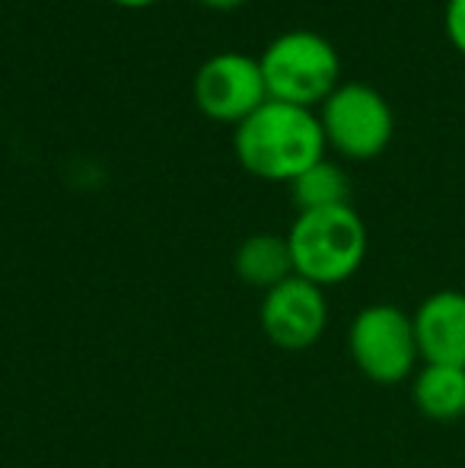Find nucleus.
Here are the masks:
<instances>
[{"label":"nucleus","mask_w":465,"mask_h":468,"mask_svg":"<svg viewBox=\"0 0 465 468\" xmlns=\"http://www.w3.org/2000/svg\"><path fill=\"white\" fill-rule=\"evenodd\" d=\"M322 122L312 109L268 99L242 124H236L233 150L248 176L265 182H287L325 160Z\"/></svg>","instance_id":"f257e3e1"},{"label":"nucleus","mask_w":465,"mask_h":468,"mask_svg":"<svg viewBox=\"0 0 465 468\" xmlns=\"http://www.w3.org/2000/svg\"><path fill=\"white\" fill-rule=\"evenodd\" d=\"M287 242H291L293 274L325 290L360 271L366 259V223L351 204L303 210L293 220Z\"/></svg>","instance_id":"f03ea898"},{"label":"nucleus","mask_w":465,"mask_h":468,"mask_svg":"<svg viewBox=\"0 0 465 468\" xmlns=\"http://www.w3.org/2000/svg\"><path fill=\"white\" fill-rule=\"evenodd\" d=\"M268 99L316 109L342 87V58L325 36L293 29L268 42L259 58Z\"/></svg>","instance_id":"7ed1b4c3"},{"label":"nucleus","mask_w":465,"mask_h":468,"mask_svg":"<svg viewBox=\"0 0 465 468\" xmlns=\"http://www.w3.org/2000/svg\"><path fill=\"white\" fill-rule=\"evenodd\" d=\"M348 351L354 367L379 386H398L411 379L421 364L411 313L392 303H373L354 315Z\"/></svg>","instance_id":"20e7f679"},{"label":"nucleus","mask_w":465,"mask_h":468,"mask_svg":"<svg viewBox=\"0 0 465 468\" xmlns=\"http://www.w3.org/2000/svg\"><path fill=\"white\" fill-rule=\"evenodd\" d=\"M319 122L325 144L348 160H373L396 134L392 105L366 83H342L319 105Z\"/></svg>","instance_id":"39448f33"},{"label":"nucleus","mask_w":465,"mask_h":468,"mask_svg":"<svg viewBox=\"0 0 465 468\" xmlns=\"http://www.w3.org/2000/svg\"><path fill=\"white\" fill-rule=\"evenodd\" d=\"M192 96L211 122L233 124V128L242 124L255 109L268 102L259 58L242 55V51H220L207 58L195 74Z\"/></svg>","instance_id":"423d86ee"},{"label":"nucleus","mask_w":465,"mask_h":468,"mask_svg":"<svg viewBox=\"0 0 465 468\" xmlns=\"http://www.w3.org/2000/svg\"><path fill=\"white\" fill-rule=\"evenodd\" d=\"M329 328V300L325 290L306 278H287L261 300V332L274 347L306 351Z\"/></svg>","instance_id":"0eeeda50"},{"label":"nucleus","mask_w":465,"mask_h":468,"mask_svg":"<svg viewBox=\"0 0 465 468\" xmlns=\"http://www.w3.org/2000/svg\"><path fill=\"white\" fill-rule=\"evenodd\" d=\"M421 364L465 367V293L437 290L411 313Z\"/></svg>","instance_id":"6e6552de"},{"label":"nucleus","mask_w":465,"mask_h":468,"mask_svg":"<svg viewBox=\"0 0 465 468\" xmlns=\"http://www.w3.org/2000/svg\"><path fill=\"white\" fill-rule=\"evenodd\" d=\"M411 401L428 420L453 424L465 418V367L421 364L411 376Z\"/></svg>","instance_id":"1a4fd4ad"},{"label":"nucleus","mask_w":465,"mask_h":468,"mask_svg":"<svg viewBox=\"0 0 465 468\" xmlns=\"http://www.w3.org/2000/svg\"><path fill=\"white\" fill-rule=\"evenodd\" d=\"M233 268L242 283L259 290H274L278 283L293 278V259H291V242L287 236L274 233H255L239 242L236 249Z\"/></svg>","instance_id":"9d476101"},{"label":"nucleus","mask_w":465,"mask_h":468,"mask_svg":"<svg viewBox=\"0 0 465 468\" xmlns=\"http://www.w3.org/2000/svg\"><path fill=\"white\" fill-rule=\"evenodd\" d=\"M293 204L303 210H325V207H342L351 204V179L344 176V169L332 160H319L316 166H310L303 176L291 182Z\"/></svg>","instance_id":"9b49d317"},{"label":"nucleus","mask_w":465,"mask_h":468,"mask_svg":"<svg viewBox=\"0 0 465 468\" xmlns=\"http://www.w3.org/2000/svg\"><path fill=\"white\" fill-rule=\"evenodd\" d=\"M443 29H447L449 45H453L460 55H465V0H447Z\"/></svg>","instance_id":"f8f14e48"},{"label":"nucleus","mask_w":465,"mask_h":468,"mask_svg":"<svg viewBox=\"0 0 465 468\" xmlns=\"http://www.w3.org/2000/svg\"><path fill=\"white\" fill-rule=\"evenodd\" d=\"M198 4L211 6V10H236V6H242L246 0H198Z\"/></svg>","instance_id":"ddd939ff"},{"label":"nucleus","mask_w":465,"mask_h":468,"mask_svg":"<svg viewBox=\"0 0 465 468\" xmlns=\"http://www.w3.org/2000/svg\"><path fill=\"white\" fill-rule=\"evenodd\" d=\"M112 4L124 6V10H143V6H153V4H160V0H112Z\"/></svg>","instance_id":"4468645a"}]
</instances>
